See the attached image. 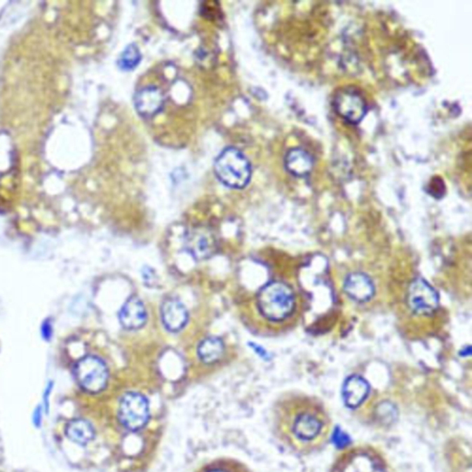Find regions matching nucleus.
<instances>
[{"mask_svg":"<svg viewBox=\"0 0 472 472\" xmlns=\"http://www.w3.org/2000/svg\"><path fill=\"white\" fill-rule=\"evenodd\" d=\"M251 346L253 347L254 350L256 351V353H259L262 358H267V357H268V353H267L266 351H264L263 349H261L259 346L256 344H251Z\"/></svg>","mask_w":472,"mask_h":472,"instance_id":"23","label":"nucleus"},{"mask_svg":"<svg viewBox=\"0 0 472 472\" xmlns=\"http://www.w3.org/2000/svg\"><path fill=\"white\" fill-rule=\"evenodd\" d=\"M199 358L205 363L218 362L224 353V344L221 339L210 337L205 339L198 346Z\"/></svg>","mask_w":472,"mask_h":472,"instance_id":"16","label":"nucleus"},{"mask_svg":"<svg viewBox=\"0 0 472 472\" xmlns=\"http://www.w3.org/2000/svg\"><path fill=\"white\" fill-rule=\"evenodd\" d=\"M161 313L164 327L172 332L183 330L189 321V313L186 307L175 299H168L164 302Z\"/></svg>","mask_w":472,"mask_h":472,"instance_id":"13","label":"nucleus"},{"mask_svg":"<svg viewBox=\"0 0 472 472\" xmlns=\"http://www.w3.org/2000/svg\"><path fill=\"white\" fill-rule=\"evenodd\" d=\"M284 163L287 171L293 177H304L312 172L313 158L304 149L295 148L287 152Z\"/></svg>","mask_w":472,"mask_h":472,"instance_id":"14","label":"nucleus"},{"mask_svg":"<svg viewBox=\"0 0 472 472\" xmlns=\"http://www.w3.org/2000/svg\"><path fill=\"white\" fill-rule=\"evenodd\" d=\"M196 472H249L248 468L236 460L221 459L208 463Z\"/></svg>","mask_w":472,"mask_h":472,"instance_id":"17","label":"nucleus"},{"mask_svg":"<svg viewBox=\"0 0 472 472\" xmlns=\"http://www.w3.org/2000/svg\"><path fill=\"white\" fill-rule=\"evenodd\" d=\"M166 96L156 86H147L137 90L135 96L137 112L145 119H151L163 110Z\"/></svg>","mask_w":472,"mask_h":472,"instance_id":"9","label":"nucleus"},{"mask_svg":"<svg viewBox=\"0 0 472 472\" xmlns=\"http://www.w3.org/2000/svg\"><path fill=\"white\" fill-rule=\"evenodd\" d=\"M407 303L416 315H433L439 306V295L427 281L417 278L407 289Z\"/></svg>","mask_w":472,"mask_h":472,"instance_id":"5","label":"nucleus"},{"mask_svg":"<svg viewBox=\"0 0 472 472\" xmlns=\"http://www.w3.org/2000/svg\"><path fill=\"white\" fill-rule=\"evenodd\" d=\"M343 289L349 297L359 303L370 301L375 292L373 281L362 272L349 274L345 278Z\"/></svg>","mask_w":472,"mask_h":472,"instance_id":"10","label":"nucleus"},{"mask_svg":"<svg viewBox=\"0 0 472 472\" xmlns=\"http://www.w3.org/2000/svg\"><path fill=\"white\" fill-rule=\"evenodd\" d=\"M119 321L126 330H135L144 326L147 321V311L139 298L128 299L122 306Z\"/></svg>","mask_w":472,"mask_h":472,"instance_id":"11","label":"nucleus"},{"mask_svg":"<svg viewBox=\"0 0 472 472\" xmlns=\"http://www.w3.org/2000/svg\"><path fill=\"white\" fill-rule=\"evenodd\" d=\"M41 332H42L43 339L46 341H50V339L52 338L53 335V327L49 321H46L42 325V328H41Z\"/></svg>","mask_w":472,"mask_h":472,"instance_id":"20","label":"nucleus"},{"mask_svg":"<svg viewBox=\"0 0 472 472\" xmlns=\"http://www.w3.org/2000/svg\"><path fill=\"white\" fill-rule=\"evenodd\" d=\"M257 306L264 318L269 321H285L295 309V292L283 281H271L257 293Z\"/></svg>","mask_w":472,"mask_h":472,"instance_id":"2","label":"nucleus"},{"mask_svg":"<svg viewBox=\"0 0 472 472\" xmlns=\"http://www.w3.org/2000/svg\"><path fill=\"white\" fill-rule=\"evenodd\" d=\"M336 113L351 125L359 124L368 114V104L362 95L356 89H342L333 100Z\"/></svg>","mask_w":472,"mask_h":472,"instance_id":"7","label":"nucleus"},{"mask_svg":"<svg viewBox=\"0 0 472 472\" xmlns=\"http://www.w3.org/2000/svg\"><path fill=\"white\" fill-rule=\"evenodd\" d=\"M471 353V346H467L465 350L460 351V356L463 357L470 356Z\"/></svg>","mask_w":472,"mask_h":472,"instance_id":"24","label":"nucleus"},{"mask_svg":"<svg viewBox=\"0 0 472 472\" xmlns=\"http://www.w3.org/2000/svg\"><path fill=\"white\" fill-rule=\"evenodd\" d=\"M67 438L79 445H86L95 438V430L89 422L76 419L70 421L66 427Z\"/></svg>","mask_w":472,"mask_h":472,"instance_id":"15","label":"nucleus"},{"mask_svg":"<svg viewBox=\"0 0 472 472\" xmlns=\"http://www.w3.org/2000/svg\"><path fill=\"white\" fill-rule=\"evenodd\" d=\"M53 384L50 383L48 388H46L45 391V395H43V403H45V406L46 407V412H48L49 407V396L50 393L52 391Z\"/></svg>","mask_w":472,"mask_h":472,"instance_id":"21","label":"nucleus"},{"mask_svg":"<svg viewBox=\"0 0 472 472\" xmlns=\"http://www.w3.org/2000/svg\"><path fill=\"white\" fill-rule=\"evenodd\" d=\"M119 417L126 428L132 431L140 429L148 423L149 403L144 396L130 392L122 398L119 404Z\"/></svg>","mask_w":472,"mask_h":472,"instance_id":"6","label":"nucleus"},{"mask_svg":"<svg viewBox=\"0 0 472 472\" xmlns=\"http://www.w3.org/2000/svg\"><path fill=\"white\" fill-rule=\"evenodd\" d=\"M74 375L79 385L90 393L104 391L109 377L104 360L93 356L83 357L76 363Z\"/></svg>","mask_w":472,"mask_h":472,"instance_id":"4","label":"nucleus"},{"mask_svg":"<svg viewBox=\"0 0 472 472\" xmlns=\"http://www.w3.org/2000/svg\"><path fill=\"white\" fill-rule=\"evenodd\" d=\"M41 420H42V410H41V407H38L36 412H34V423L35 426H40Z\"/></svg>","mask_w":472,"mask_h":472,"instance_id":"22","label":"nucleus"},{"mask_svg":"<svg viewBox=\"0 0 472 472\" xmlns=\"http://www.w3.org/2000/svg\"><path fill=\"white\" fill-rule=\"evenodd\" d=\"M444 181L439 177H433L429 184V193L433 196H442L445 193Z\"/></svg>","mask_w":472,"mask_h":472,"instance_id":"19","label":"nucleus"},{"mask_svg":"<svg viewBox=\"0 0 472 472\" xmlns=\"http://www.w3.org/2000/svg\"><path fill=\"white\" fill-rule=\"evenodd\" d=\"M142 60V54L139 48L134 43L128 46L123 51L119 60V66L123 70H132L139 65Z\"/></svg>","mask_w":472,"mask_h":472,"instance_id":"18","label":"nucleus"},{"mask_svg":"<svg viewBox=\"0 0 472 472\" xmlns=\"http://www.w3.org/2000/svg\"><path fill=\"white\" fill-rule=\"evenodd\" d=\"M276 426L281 439L296 452L321 450L331 431L330 415L318 401L297 397L284 401L276 410Z\"/></svg>","mask_w":472,"mask_h":472,"instance_id":"1","label":"nucleus"},{"mask_svg":"<svg viewBox=\"0 0 472 472\" xmlns=\"http://www.w3.org/2000/svg\"><path fill=\"white\" fill-rule=\"evenodd\" d=\"M370 392V386L360 375H351L346 379L342 386V398L349 407L362 405Z\"/></svg>","mask_w":472,"mask_h":472,"instance_id":"12","label":"nucleus"},{"mask_svg":"<svg viewBox=\"0 0 472 472\" xmlns=\"http://www.w3.org/2000/svg\"><path fill=\"white\" fill-rule=\"evenodd\" d=\"M214 170L218 180L231 189H242L252 177L251 164L242 151L227 148L217 158Z\"/></svg>","mask_w":472,"mask_h":472,"instance_id":"3","label":"nucleus"},{"mask_svg":"<svg viewBox=\"0 0 472 472\" xmlns=\"http://www.w3.org/2000/svg\"><path fill=\"white\" fill-rule=\"evenodd\" d=\"M187 248L195 259H207L216 253L218 242L210 229L198 228L187 236Z\"/></svg>","mask_w":472,"mask_h":472,"instance_id":"8","label":"nucleus"}]
</instances>
